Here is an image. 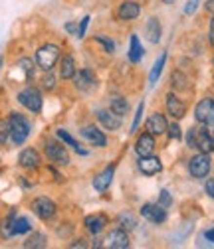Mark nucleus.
<instances>
[{"label":"nucleus","instance_id":"nucleus-1","mask_svg":"<svg viewBox=\"0 0 214 249\" xmlns=\"http://www.w3.org/2000/svg\"><path fill=\"white\" fill-rule=\"evenodd\" d=\"M8 127H10V139L14 144H24L26 139L30 137V123L26 121L24 115L20 113H10L8 117Z\"/></svg>","mask_w":214,"mask_h":249},{"label":"nucleus","instance_id":"nucleus-2","mask_svg":"<svg viewBox=\"0 0 214 249\" xmlns=\"http://www.w3.org/2000/svg\"><path fill=\"white\" fill-rule=\"evenodd\" d=\"M187 144L191 148H196L200 152L210 154L214 150V139L206 129H189L187 133Z\"/></svg>","mask_w":214,"mask_h":249},{"label":"nucleus","instance_id":"nucleus-3","mask_svg":"<svg viewBox=\"0 0 214 249\" xmlns=\"http://www.w3.org/2000/svg\"><path fill=\"white\" fill-rule=\"evenodd\" d=\"M58 57H59V48L54 46V44H46V46H42V48L36 52V64H38L44 71H50V70L56 66Z\"/></svg>","mask_w":214,"mask_h":249},{"label":"nucleus","instance_id":"nucleus-4","mask_svg":"<svg viewBox=\"0 0 214 249\" xmlns=\"http://www.w3.org/2000/svg\"><path fill=\"white\" fill-rule=\"evenodd\" d=\"M18 103L24 105L28 111L32 113H40L42 111V95L40 91L34 89V87H26L18 93Z\"/></svg>","mask_w":214,"mask_h":249},{"label":"nucleus","instance_id":"nucleus-5","mask_svg":"<svg viewBox=\"0 0 214 249\" xmlns=\"http://www.w3.org/2000/svg\"><path fill=\"white\" fill-rule=\"evenodd\" d=\"M189 172H191V176H195V178H204V176H208V172H210V157H208L206 152H200V154H196V157L191 159V162H189Z\"/></svg>","mask_w":214,"mask_h":249},{"label":"nucleus","instance_id":"nucleus-6","mask_svg":"<svg viewBox=\"0 0 214 249\" xmlns=\"http://www.w3.org/2000/svg\"><path fill=\"white\" fill-rule=\"evenodd\" d=\"M46 157L54 164H62V166L70 164V154H68V150L59 142H48L46 144Z\"/></svg>","mask_w":214,"mask_h":249},{"label":"nucleus","instance_id":"nucleus-7","mask_svg":"<svg viewBox=\"0 0 214 249\" xmlns=\"http://www.w3.org/2000/svg\"><path fill=\"white\" fill-rule=\"evenodd\" d=\"M141 215L151 224H163L167 220V210L159 204H145L141 208Z\"/></svg>","mask_w":214,"mask_h":249},{"label":"nucleus","instance_id":"nucleus-8","mask_svg":"<svg viewBox=\"0 0 214 249\" xmlns=\"http://www.w3.org/2000/svg\"><path fill=\"white\" fill-rule=\"evenodd\" d=\"M32 210L40 220H50V217H54V213H56V204L50 198L42 196V198H36L32 202Z\"/></svg>","mask_w":214,"mask_h":249},{"label":"nucleus","instance_id":"nucleus-9","mask_svg":"<svg viewBox=\"0 0 214 249\" xmlns=\"http://www.w3.org/2000/svg\"><path fill=\"white\" fill-rule=\"evenodd\" d=\"M155 135H151V133H143L137 142H135V152L139 154V159L141 157H151L153 152H155Z\"/></svg>","mask_w":214,"mask_h":249},{"label":"nucleus","instance_id":"nucleus-10","mask_svg":"<svg viewBox=\"0 0 214 249\" xmlns=\"http://www.w3.org/2000/svg\"><path fill=\"white\" fill-rule=\"evenodd\" d=\"M81 137L94 146H105L107 144V137L103 131H99L97 127H94V124H89V127H83L81 129Z\"/></svg>","mask_w":214,"mask_h":249},{"label":"nucleus","instance_id":"nucleus-11","mask_svg":"<svg viewBox=\"0 0 214 249\" xmlns=\"http://www.w3.org/2000/svg\"><path fill=\"white\" fill-rule=\"evenodd\" d=\"M145 129L151 135H163L167 131V119H165V115H161V113L151 115L147 119V123H145Z\"/></svg>","mask_w":214,"mask_h":249},{"label":"nucleus","instance_id":"nucleus-12","mask_svg":"<svg viewBox=\"0 0 214 249\" xmlns=\"http://www.w3.org/2000/svg\"><path fill=\"white\" fill-rule=\"evenodd\" d=\"M139 170L143 174H147V176H153V174H159L163 170V164H161V160L157 157H153V154H151V157H141Z\"/></svg>","mask_w":214,"mask_h":249},{"label":"nucleus","instance_id":"nucleus-13","mask_svg":"<svg viewBox=\"0 0 214 249\" xmlns=\"http://www.w3.org/2000/svg\"><path fill=\"white\" fill-rule=\"evenodd\" d=\"M214 115V99H210V97H206V99H202L198 105H196V109H195V117H196V121L198 123H208V119Z\"/></svg>","mask_w":214,"mask_h":249},{"label":"nucleus","instance_id":"nucleus-14","mask_svg":"<svg viewBox=\"0 0 214 249\" xmlns=\"http://www.w3.org/2000/svg\"><path fill=\"white\" fill-rule=\"evenodd\" d=\"M113 174H115V164H109L101 174H97V176L94 178V188H96L97 192H105V190L109 188L111 180H113Z\"/></svg>","mask_w":214,"mask_h":249},{"label":"nucleus","instance_id":"nucleus-15","mask_svg":"<svg viewBox=\"0 0 214 249\" xmlns=\"http://www.w3.org/2000/svg\"><path fill=\"white\" fill-rule=\"evenodd\" d=\"M117 14L121 20H133L141 14V6H139V2H133V0H125V2H121Z\"/></svg>","mask_w":214,"mask_h":249},{"label":"nucleus","instance_id":"nucleus-16","mask_svg":"<svg viewBox=\"0 0 214 249\" xmlns=\"http://www.w3.org/2000/svg\"><path fill=\"white\" fill-rule=\"evenodd\" d=\"M97 119L105 127V131H117L121 124V117L115 115L113 111H97Z\"/></svg>","mask_w":214,"mask_h":249},{"label":"nucleus","instance_id":"nucleus-17","mask_svg":"<svg viewBox=\"0 0 214 249\" xmlns=\"http://www.w3.org/2000/svg\"><path fill=\"white\" fill-rule=\"evenodd\" d=\"M74 81H76V87L81 89V91H89L91 87L96 85V77L89 70H81V71H76L74 75Z\"/></svg>","mask_w":214,"mask_h":249},{"label":"nucleus","instance_id":"nucleus-18","mask_svg":"<svg viewBox=\"0 0 214 249\" xmlns=\"http://www.w3.org/2000/svg\"><path fill=\"white\" fill-rule=\"evenodd\" d=\"M109 247L111 249H127L129 247V235L125 230H113L109 233Z\"/></svg>","mask_w":214,"mask_h":249},{"label":"nucleus","instance_id":"nucleus-19","mask_svg":"<svg viewBox=\"0 0 214 249\" xmlns=\"http://www.w3.org/2000/svg\"><path fill=\"white\" fill-rule=\"evenodd\" d=\"M18 162L24 168H36L40 164V154L34 148H24L20 152V157H18Z\"/></svg>","mask_w":214,"mask_h":249},{"label":"nucleus","instance_id":"nucleus-20","mask_svg":"<svg viewBox=\"0 0 214 249\" xmlns=\"http://www.w3.org/2000/svg\"><path fill=\"white\" fill-rule=\"evenodd\" d=\"M167 109H169V115H173L175 119H182L185 117V113H187V107H185V103H182L176 95H167Z\"/></svg>","mask_w":214,"mask_h":249},{"label":"nucleus","instance_id":"nucleus-21","mask_svg":"<svg viewBox=\"0 0 214 249\" xmlns=\"http://www.w3.org/2000/svg\"><path fill=\"white\" fill-rule=\"evenodd\" d=\"M83 224L89 233H99V231H103V228L107 224V217L105 215H89V217H85Z\"/></svg>","mask_w":214,"mask_h":249},{"label":"nucleus","instance_id":"nucleus-22","mask_svg":"<svg viewBox=\"0 0 214 249\" xmlns=\"http://www.w3.org/2000/svg\"><path fill=\"white\" fill-rule=\"evenodd\" d=\"M145 30H147L149 42L151 44H159V40H161V24H159V20L157 18H149Z\"/></svg>","mask_w":214,"mask_h":249},{"label":"nucleus","instance_id":"nucleus-23","mask_svg":"<svg viewBox=\"0 0 214 249\" xmlns=\"http://www.w3.org/2000/svg\"><path fill=\"white\" fill-rule=\"evenodd\" d=\"M59 75H62V79H74V75H76V61H74L72 55H66V57L62 59Z\"/></svg>","mask_w":214,"mask_h":249},{"label":"nucleus","instance_id":"nucleus-24","mask_svg":"<svg viewBox=\"0 0 214 249\" xmlns=\"http://www.w3.org/2000/svg\"><path fill=\"white\" fill-rule=\"evenodd\" d=\"M145 55V50L141 46V40L137 36H131V48H129V59L133 61V64H139V61L143 59Z\"/></svg>","mask_w":214,"mask_h":249},{"label":"nucleus","instance_id":"nucleus-25","mask_svg":"<svg viewBox=\"0 0 214 249\" xmlns=\"http://www.w3.org/2000/svg\"><path fill=\"white\" fill-rule=\"evenodd\" d=\"M111 111H113L115 115H119L121 119H123V115L129 113V103H127V99H123V97H115V99H111Z\"/></svg>","mask_w":214,"mask_h":249},{"label":"nucleus","instance_id":"nucleus-26","mask_svg":"<svg viewBox=\"0 0 214 249\" xmlns=\"http://www.w3.org/2000/svg\"><path fill=\"white\" fill-rule=\"evenodd\" d=\"M165 61H167V53H161L159 59H157V64L153 66V70H151V75H149V81L151 83H157V79L161 77V71L165 68Z\"/></svg>","mask_w":214,"mask_h":249},{"label":"nucleus","instance_id":"nucleus-27","mask_svg":"<svg viewBox=\"0 0 214 249\" xmlns=\"http://www.w3.org/2000/svg\"><path fill=\"white\" fill-rule=\"evenodd\" d=\"M119 224H121V228L123 230H137V217L131 213V212H123L119 215Z\"/></svg>","mask_w":214,"mask_h":249},{"label":"nucleus","instance_id":"nucleus-28","mask_svg":"<svg viewBox=\"0 0 214 249\" xmlns=\"http://www.w3.org/2000/svg\"><path fill=\"white\" fill-rule=\"evenodd\" d=\"M56 135H58L59 139H62L64 142H68L70 146H74V148H76V150H78L79 154H87V150H83V148H81V146L78 144V141H76V139H74V137H72L70 133H66L64 129H58V131H56Z\"/></svg>","mask_w":214,"mask_h":249},{"label":"nucleus","instance_id":"nucleus-29","mask_svg":"<svg viewBox=\"0 0 214 249\" xmlns=\"http://www.w3.org/2000/svg\"><path fill=\"white\" fill-rule=\"evenodd\" d=\"M30 230H32V226H30L28 217H14V235L28 233Z\"/></svg>","mask_w":214,"mask_h":249},{"label":"nucleus","instance_id":"nucleus-30","mask_svg":"<svg viewBox=\"0 0 214 249\" xmlns=\"http://www.w3.org/2000/svg\"><path fill=\"white\" fill-rule=\"evenodd\" d=\"M44 245H46V235H42V233H32V235H30V239L24 243V247H28V249L44 247Z\"/></svg>","mask_w":214,"mask_h":249},{"label":"nucleus","instance_id":"nucleus-31","mask_svg":"<svg viewBox=\"0 0 214 249\" xmlns=\"http://www.w3.org/2000/svg\"><path fill=\"white\" fill-rule=\"evenodd\" d=\"M10 137V127H8V121H0V144L6 142V139Z\"/></svg>","mask_w":214,"mask_h":249},{"label":"nucleus","instance_id":"nucleus-32","mask_svg":"<svg viewBox=\"0 0 214 249\" xmlns=\"http://www.w3.org/2000/svg\"><path fill=\"white\" fill-rule=\"evenodd\" d=\"M171 204H173V196H171V192H169V190H163V192L159 194V206H163V208L167 210Z\"/></svg>","mask_w":214,"mask_h":249},{"label":"nucleus","instance_id":"nucleus-33","mask_svg":"<svg viewBox=\"0 0 214 249\" xmlns=\"http://www.w3.org/2000/svg\"><path fill=\"white\" fill-rule=\"evenodd\" d=\"M96 40L107 50V53H113V52H115V44H113L109 38H105V36H96Z\"/></svg>","mask_w":214,"mask_h":249},{"label":"nucleus","instance_id":"nucleus-34","mask_svg":"<svg viewBox=\"0 0 214 249\" xmlns=\"http://www.w3.org/2000/svg\"><path fill=\"white\" fill-rule=\"evenodd\" d=\"M143 109H145V105L141 103V105L137 107V115L133 117V123H131V133H137V127H139V123H141V115H143Z\"/></svg>","mask_w":214,"mask_h":249},{"label":"nucleus","instance_id":"nucleus-35","mask_svg":"<svg viewBox=\"0 0 214 249\" xmlns=\"http://www.w3.org/2000/svg\"><path fill=\"white\" fill-rule=\"evenodd\" d=\"M18 66L26 71L28 77H32V75H34V68H32V61H30V59H20V64H18Z\"/></svg>","mask_w":214,"mask_h":249},{"label":"nucleus","instance_id":"nucleus-36","mask_svg":"<svg viewBox=\"0 0 214 249\" xmlns=\"http://www.w3.org/2000/svg\"><path fill=\"white\" fill-rule=\"evenodd\" d=\"M89 16H83L81 18V24H79V28H78V38H83L85 36V32H87V26H89Z\"/></svg>","mask_w":214,"mask_h":249},{"label":"nucleus","instance_id":"nucleus-37","mask_svg":"<svg viewBox=\"0 0 214 249\" xmlns=\"http://www.w3.org/2000/svg\"><path fill=\"white\" fill-rule=\"evenodd\" d=\"M173 81H175V87H176V89H185V85H187V79L182 77L180 73H175V75H173Z\"/></svg>","mask_w":214,"mask_h":249},{"label":"nucleus","instance_id":"nucleus-38","mask_svg":"<svg viewBox=\"0 0 214 249\" xmlns=\"http://www.w3.org/2000/svg\"><path fill=\"white\" fill-rule=\"evenodd\" d=\"M169 137H171V139H180V127H178L176 123L169 124Z\"/></svg>","mask_w":214,"mask_h":249},{"label":"nucleus","instance_id":"nucleus-39","mask_svg":"<svg viewBox=\"0 0 214 249\" xmlns=\"http://www.w3.org/2000/svg\"><path fill=\"white\" fill-rule=\"evenodd\" d=\"M206 194L214 200V178H208L206 180Z\"/></svg>","mask_w":214,"mask_h":249},{"label":"nucleus","instance_id":"nucleus-40","mask_svg":"<svg viewBox=\"0 0 214 249\" xmlns=\"http://www.w3.org/2000/svg\"><path fill=\"white\" fill-rule=\"evenodd\" d=\"M54 85H56V79H54V75L48 73V75L44 77V87H46V89H54Z\"/></svg>","mask_w":214,"mask_h":249},{"label":"nucleus","instance_id":"nucleus-41","mask_svg":"<svg viewBox=\"0 0 214 249\" xmlns=\"http://www.w3.org/2000/svg\"><path fill=\"white\" fill-rule=\"evenodd\" d=\"M196 10V0H191V2L185 6V14H193Z\"/></svg>","mask_w":214,"mask_h":249},{"label":"nucleus","instance_id":"nucleus-42","mask_svg":"<svg viewBox=\"0 0 214 249\" xmlns=\"http://www.w3.org/2000/svg\"><path fill=\"white\" fill-rule=\"evenodd\" d=\"M210 44L214 46V16H212V22H210Z\"/></svg>","mask_w":214,"mask_h":249},{"label":"nucleus","instance_id":"nucleus-43","mask_svg":"<svg viewBox=\"0 0 214 249\" xmlns=\"http://www.w3.org/2000/svg\"><path fill=\"white\" fill-rule=\"evenodd\" d=\"M204 237H206L208 241H212V243H214V228H212V230H208V231L204 233Z\"/></svg>","mask_w":214,"mask_h":249},{"label":"nucleus","instance_id":"nucleus-44","mask_svg":"<svg viewBox=\"0 0 214 249\" xmlns=\"http://www.w3.org/2000/svg\"><path fill=\"white\" fill-rule=\"evenodd\" d=\"M206 10L214 16V0H208V2H206Z\"/></svg>","mask_w":214,"mask_h":249},{"label":"nucleus","instance_id":"nucleus-45","mask_svg":"<svg viewBox=\"0 0 214 249\" xmlns=\"http://www.w3.org/2000/svg\"><path fill=\"white\" fill-rule=\"evenodd\" d=\"M66 30H68L70 34H76V32H78V30H76V26H74V24H66Z\"/></svg>","mask_w":214,"mask_h":249},{"label":"nucleus","instance_id":"nucleus-46","mask_svg":"<svg viewBox=\"0 0 214 249\" xmlns=\"http://www.w3.org/2000/svg\"><path fill=\"white\" fill-rule=\"evenodd\" d=\"M70 247H87V243H83V239H79V241H76V243H72Z\"/></svg>","mask_w":214,"mask_h":249},{"label":"nucleus","instance_id":"nucleus-47","mask_svg":"<svg viewBox=\"0 0 214 249\" xmlns=\"http://www.w3.org/2000/svg\"><path fill=\"white\" fill-rule=\"evenodd\" d=\"M206 124H210V127H212V133H214V115L208 119V123H206Z\"/></svg>","mask_w":214,"mask_h":249},{"label":"nucleus","instance_id":"nucleus-48","mask_svg":"<svg viewBox=\"0 0 214 249\" xmlns=\"http://www.w3.org/2000/svg\"><path fill=\"white\" fill-rule=\"evenodd\" d=\"M161 2H165V4H173V2H176V0H161Z\"/></svg>","mask_w":214,"mask_h":249}]
</instances>
